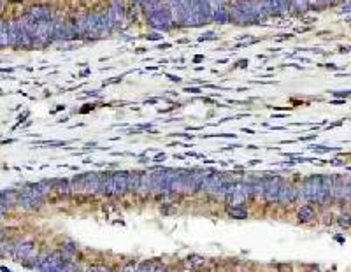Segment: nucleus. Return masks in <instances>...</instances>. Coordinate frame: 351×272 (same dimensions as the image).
Listing matches in <instances>:
<instances>
[{
	"instance_id": "f257e3e1",
	"label": "nucleus",
	"mask_w": 351,
	"mask_h": 272,
	"mask_svg": "<svg viewBox=\"0 0 351 272\" xmlns=\"http://www.w3.org/2000/svg\"><path fill=\"white\" fill-rule=\"evenodd\" d=\"M100 181H102V174H98V172H86V174L76 176V178L70 179L72 195H85V197L98 195V192H100Z\"/></svg>"
},
{
	"instance_id": "f03ea898",
	"label": "nucleus",
	"mask_w": 351,
	"mask_h": 272,
	"mask_svg": "<svg viewBox=\"0 0 351 272\" xmlns=\"http://www.w3.org/2000/svg\"><path fill=\"white\" fill-rule=\"evenodd\" d=\"M299 199L305 200L307 204H320L323 202V192H321V176H309L304 179L302 186L299 188Z\"/></svg>"
},
{
	"instance_id": "7ed1b4c3",
	"label": "nucleus",
	"mask_w": 351,
	"mask_h": 272,
	"mask_svg": "<svg viewBox=\"0 0 351 272\" xmlns=\"http://www.w3.org/2000/svg\"><path fill=\"white\" fill-rule=\"evenodd\" d=\"M174 172L176 169H158L151 172V197H169V183Z\"/></svg>"
},
{
	"instance_id": "20e7f679",
	"label": "nucleus",
	"mask_w": 351,
	"mask_h": 272,
	"mask_svg": "<svg viewBox=\"0 0 351 272\" xmlns=\"http://www.w3.org/2000/svg\"><path fill=\"white\" fill-rule=\"evenodd\" d=\"M51 40H55V19L37 22V30L34 35L35 48H46Z\"/></svg>"
},
{
	"instance_id": "39448f33",
	"label": "nucleus",
	"mask_w": 351,
	"mask_h": 272,
	"mask_svg": "<svg viewBox=\"0 0 351 272\" xmlns=\"http://www.w3.org/2000/svg\"><path fill=\"white\" fill-rule=\"evenodd\" d=\"M283 183L284 179L279 178V176H267V178H263V199H265L267 204H278Z\"/></svg>"
},
{
	"instance_id": "423d86ee",
	"label": "nucleus",
	"mask_w": 351,
	"mask_h": 272,
	"mask_svg": "<svg viewBox=\"0 0 351 272\" xmlns=\"http://www.w3.org/2000/svg\"><path fill=\"white\" fill-rule=\"evenodd\" d=\"M204 178L205 171H200V169L187 171V176H184V195H197V193H200Z\"/></svg>"
},
{
	"instance_id": "0eeeda50",
	"label": "nucleus",
	"mask_w": 351,
	"mask_h": 272,
	"mask_svg": "<svg viewBox=\"0 0 351 272\" xmlns=\"http://www.w3.org/2000/svg\"><path fill=\"white\" fill-rule=\"evenodd\" d=\"M250 199H253V197H251L250 181H244V179L235 181L234 195H232V199H230V204H232V205H244Z\"/></svg>"
},
{
	"instance_id": "6e6552de",
	"label": "nucleus",
	"mask_w": 351,
	"mask_h": 272,
	"mask_svg": "<svg viewBox=\"0 0 351 272\" xmlns=\"http://www.w3.org/2000/svg\"><path fill=\"white\" fill-rule=\"evenodd\" d=\"M34 257H37V246L34 241H22L14 244V249H12V258L14 260L27 262Z\"/></svg>"
},
{
	"instance_id": "1a4fd4ad",
	"label": "nucleus",
	"mask_w": 351,
	"mask_h": 272,
	"mask_svg": "<svg viewBox=\"0 0 351 272\" xmlns=\"http://www.w3.org/2000/svg\"><path fill=\"white\" fill-rule=\"evenodd\" d=\"M334 178V200L349 202L351 199V179L344 176H332Z\"/></svg>"
},
{
	"instance_id": "9d476101",
	"label": "nucleus",
	"mask_w": 351,
	"mask_h": 272,
	"mask_svg": "<svg viewBox=\"0 0 351 272\" xmlns=\"http://www.w3.org/2000/svg\"><path fill=\"white\" fill-rule=\"evenodd\" d=\"M55 39L56 40H74L79 39L77 30L74 23H67L64 19H56L55 22Z\"/></svg>"
},
{
	"instance_id": "9b49d317",
	"label": "nucleus",
	"mask_w": 351,
	"mask_h": 272,
	"mask_svg": "<svg viewBox=\"0 0 351 272\" xmlns=\"http://www.w3.org/2000/svg\"><path fill=\"white\" fill-rule=\"evenodd\" d=\"M125 14H127V9H125V4H123V0H113L109 11H107V16H109V22H111L113 30H114V28H118L119 25L123 23Z\"/></svg>"
},
{
	"instance_id": "f8f14e48",
	"label": "nucleus",
	"mask_w": 351,
	"mask_h": 272,
	"mask_svg": "<svg viewBox=\"0 0 351 272\" xmlns=\"http://www.w3.org/2000/svg\"><path fill=\"white\" fill-rule=\"evenodd\" d=\"M297 200H299V188H297L295 184L284 181L283 186H281V192H279L278 204L279 205H293Z\"/></svg>"
},
{
	"instance_id": "ddd939ff",
	"label": "nucleus",
	"mask_w": 351,
	"mask_h": 272,
	"mask_svg": "<svg viewBox=\"0 0 351 272\" xmlns=\"http://www.w3.org/2000/svg\"><path fill=\"white\" fill-rule=\"evenodd\" d=\"M104 35L100 28V22H98V12H92V14H86V32H85V39L95 40L100 39Z\"/></svg>"
},
{
	"instance_id": "4468645a",
	"label": "nucleus",
	"mask_w": 351,
	"mask_h": 272,
	"mask_svg": "<svg viewBox=\"0 0 351 272\" xmlns=\"http://www.w3.org/2000/svg\"><path fill=\"white\" fill-rule=\"evenodd\" d=\"M46 199L43 197H35V195H25V193H19V199H18V205L23 207L25 211H40L44 205Z\"/></svg>"
},
{
	"instance_id": "2eb2a0df",
	"label": "nucleus",
	"mask_w": 351,
	"mask_h": 272,
	"mask_svg": "<svg viewBox=\"0 0 351 272\" xmlns=\"http://www.w3.org/2000/svg\"><path fill=\"white\" fill-rule=\"evenodd\" d=\"M51 195H56V197H60V199H67V197L72 195L70 179H67V178L53 179V193Z\"/></svg>"
},
{
	"instance_id": "dca6fc26",
	"label": "nucleus",
	"mask_w": 351,
	"mask_h": 272,
	"mask_svg": "<svg viewBox=\"0 0 351 272\" xmlns=\"http://www.w3.org/2000/svg\"><path fill=\"white\" fill-rule=\"evenodd\" d=\"M32 19L35 22H48V19H53V11L49 6H34L30 7L27 12Z\"/></svg>"
},
{
	"instance_id": "f3484780",
	"label": "nucleus",
	"mask_w": 351,
	"mask_h": 272,
	"mask_svg": "<svg viewBox=\"0 0 351 272\" xmlns=\"http://www.w3.org/2000/svg\"><path fill=\"white\" fill-rule=\"evenodd\" d=\"M135 195L140 200H146L151 197V174L148 172H140V181H139V188L135 192Z\"/></svg>"
},
{
	"instance_id": "a211bd4d",
	"label": "nucleus",
	"mask_w": 351,
	"mask_h": 272,
	"mask_svg": "<svg viewBox=\"0 0 351 272\" xmlns=\"http://www.w3.org/2000/svg\"><path fill=\"white\" fill-rule=\"evenodd\" d=\"M321 192H323V202H321V205L334 202V178L332 176H321Z\"/></svg>"
},
{
	"instance_id": "6ab92c4d",
	"label": "nucleus",
	"mask_w": 351,
	"mask_h": 272,
	"mask_svg": "<svg viewBox=\"0 0 351 272\" xmlns=\"http://www.w3.org/2000/svg\"><path fill=\"white\" fill-rule=\"evenodd\" d=\"M316 218V209L313 207V204H304L302 207H299V211H297V220H299V223H311V221H315Z\"/></svg>"
},
{
	"instance_id": "aec40b11",
	"label": "nucleus",
	"mask_w": 351,
	"mask_h": 272,
	"mask_svg": "<svg viewBox=\"0 0 351 272\" xmlns=\"http://www.w3.org/2000/svg\"><path fill=\"white\" fill-rule=\"evenodd\" d=\"M19 199V192L16 190H2L0 192V205H6V207L12 209L14 205H18Z\"/></svg>"
},
{
	"instance_id": "412c9836",
	"label": "nucleus",
	"mask_w": 351,
	"mask_h": 272,
	"mask_svg": "<svg viewBox=\"0 0 351 272\" xmlns=\"http://www.w3.org/2000/svg\"><path fill=\"white\" fill-rule=\"evenodd\" d=\"M229 216L234 218V220H247V209L244 205H230L229 207Z\"/></svg>"
},
{
	"instance_id": "4be33fe9",
	"label": "nucleus",
	"mask_w": 351,
	"mask_h": 272,
	"mask_svg": "<svg viewBox=\"0 0 351 272\" xmlns=\"http://www.w3.org/2000/svg\"><path fill=\"white\" fill-rule=\"evenodd\" d=\"M35 184H37V188H39L40 195H43L44 199H48V197L53 193V179H43Z\"/></svg>"
},
{
	"instance_id": "5701e85b",
	"label": "nucleus",
	"mask_w": 351,
	"mask_h": 272,
	"mask_svg": "<svg viewBox=\"0 0 351 272\" xmlns=\"http://www.w3.org/2000/svg\"><path fill=\"white\" fill-rule=\"evenodd\" d=\"M9 46V25L0 22V49Z\"/></svg>"
},
{
	"instance_id": "b1692460",
	"label": "nucleus",
	"mask_w": 351,
	"mask_h": 272,
	"mask_svg": "<svg viewBox=\"0 0 351 272\" xmlns=\"http://www.w3.org/2000/svg\"><path fill=\"white\" fill-rule=\"evenodd\" d=\"M251 184V197L257 199V197H263V178L250 181Z\"/></svg>"
},
{
	"instance_id": "393cba45",
	"label": "nucleus",
	"mask_w": 351,
	"mask_h": 272,
	"mask_svg": "<svg viewBox=\"0 0 351 272\" xmlns=\"http://www.w3.org/2000/svg\"><path fill=\"white\" fill-rule=\"evenodd\" d=\"M139 181H140V172H137V171L130 172V176H129V193H132V195H135V192H137Z\"/></svg>"
},
{
	"instance_id": "a878e982",
	"label": "nucleus",
	"mask_w": 351,
	"mask_h": 272,
	"mask_svg": "<svg viewBox=\"0 0 351 272\" xmlns=\"http://www.w3.org/2000/svg\"><path fill=\"white\" fill-rule=\"evenodd\" d=\"M263 6H265L267 12L271 14H281V7H279V0H263Z\"/></svg>"
},
{
	"instance_id": "bb28decb",
	"label": "nucleus",
	"mask_w": 351,
	"mask_h": 272,
	"mask_svg": "<svg viewBox=\"0 0 351 272\" xmlns=\"http://www.w3.org/2000/svg\"><path fill=\"white\" fill-rule=\"evenodd\" d=\"M337 225L341 226V228H344V230H348L351 228V214L349 213H341L339 216H337Z\"/></svg>"
},
{
	"instance_id": "cd10ccee",
	"label": "nucleus",
	"mask_w": 351,
	"mask_h": 272,
	"mask_svg": "<svg viewBox=\"0 0 351 272\" xmlns=\"http://www.w3.org/2000/svg\"><path fill=\"white\" fill-rule=\"evenodd\" d=\"M61 253L65 255L67 258H72L74 255H77V244L76 242H65L64 244V248H61Z\"/></svg>"
},
{
	"instance_id": "c85d7f7f",
	"label": "nucleus",
	"mask_w": 351,
	"mask_h": 272,
	"mask_svg": "<svg viewBox=\"0 0 351 272\" xmlns=\"http://www.w3.org/2000/svg\"><path fill=\"white\" fill-rule=\"evenodd\" d=\"M309 9V0H292V11L305 12Z\"/></svg>"
},
{
	"instance_id": "c756f323",
	"label": "nucleus",
	"mask_w": 351,
	"mask_h": 272,
	"mask_svg": "<svg viewBox=\"0 0 351 272\" xmlns=\"http://www.w3.org/2000/svg\"><path fill=\"white\" fill-rule=\"evenodd\" d=\"M12 249H14V244L12 242H0V257H12Z\"/></svg>"
},
{
	"instance_id": "7c9ffc66",
	"label": "nucleus",
	"mask_w": 351,
	"mask_h": 272,
	"mask_svg": "<svg viewBox=\"0 0 351 272\" xmlns=\"http://www.w3.org/2000/svg\"><path fill=\"white\" fill-rule=\"evenodd\" d=\"M188 265L190 269H200L202 265H204V258L202 257H197V255H192V257H188Z\"/></svg>"
},
{
	"instance_id": "2f4dec72",
	"label": "nucleus",
	"mask_w": 351,
	"mask_h": 272,
	"mask_svg": "<svg viewBox=\"0 0 351 272\" xmlns=\"http://www.w3.org/2000/svg\"><path fill=\"white\" fill-rule=\"evenodd\" d=\"M279 7H281V12L292 11V0H279Z\"/></svg>"
},
{
	"instance_id": "473e14b6",
	"label": "nucleus",
	"mask_w": 351,
	"mask_h": 272,
	"mask_svg": "<svg viewBox=\"0 0 351 272\" xmlns=\"http://www.w3.org/2000/svg\"><path fill=\"white\" fill-rule=\"evenodd\" d=\"M332 95H334V97H349L351 90H346V92H334Z\"/></svg>"
},
{
	"instance_id": "72a5a7b5",
	"label": "nucleus",
	"mask_w": 351,
	"mask_h": 272,
	"mask_svg": "<svg viewBox=\"0 0 351 272\" xmlns=\"http://www.w3.org/2000/svg\"><path fill=\"white\" fill-rule=\"evenodd\" d=\"M211 37H214V32H208V34H204L200 37V40H209Z\"/></svg>"
},
{
	"instance_id": "f704fd0d",
	"label": "nucleus",
	"mask_w": 351,
	"mask_h": 272,
	"mask_svg": "<svg viewBox=\"0 0 351 272\" xmlns=\"http://www.w3.org/2000/svg\"><path fill=\"white\" fill-rule=\"evenodd\" d=\"M341 12H351V2H346L344 6H342V11Z\"/></svg>"
},
{
	"instance_id": "c9c22d12",
	"label": "nucleus",
	"mask_w": 351,
	"mask_h": 272,
	"mask_svg": "<svg viewBox=\"0 0 351 272\" xmlns=\"http://www.w3.org/2000/svg\"><path fill=\"white\" fill-rule=\"evenodd\" d=\"M88 272H113L111 269H104V267H97V269H92V270H88Z\"/></svg>"
},
{
	"instance_id": "e433bc0d",
	"label": "nucleus",
	"mask_w": 351,
	"mask_h": 272,
	"mask_svg": "<svg viewBox=\"0 0 351 272\" xmlns=\"http://www.w3.org/2000/svg\"><path fill=\"white\" fill-rule=\"evenodd\" d=\"M187 92H192V93H199L200 88H187Z\"/></svg>"
},
{
	"instance_id": "4c0bfd02",
	"label": "nucleus",
	"mask_w": 351,
	"mask_h": 272,
	"mask_svg": "<svg viewBox=\"0 0 351 272\" xmlns=\"http://www.w3.org/2000/svg\"><path fill=\"white\" fill-rule=\"evenodd\" d=\"M144 2H146V0H134V4H137V6H140V7L144 6Z\"/></svg>"
},
{
	"instance_id": "58836bf2",
	"label": "nucleus",
	"mask_w": 351,
	"mask_h": 272,
	"mask_svg": "<svg viewBox=\"0 0 351 272\" xmlns=\"http://www.w3.org/2000/svg\"><path fill=\"white\" fill-rule=\"evenodd\" d=\"M337 2H341V0H328V6H336Z\"/></svg>"
},
{
	"instance_id": "ea45409f",
	"label": "nucleus",
	"mask_w": 351,
	"mask_h": 272,
	"mask_svg": "<svg viewBox=\"0 0 351 272\" xmlns=\"http://www.w3.org/2000/svg\"><path fill=\"white\" fill-rule=\"evenodd\" d=\"M311 272H321V270H320V269H313Z\"/></svg>"
},
{
	"instance_id": "a19ab883",
	"label": "nucleus",
	"mask_w": 351,
	"mask_h": 272,
	"mask_svg": "<svg viewBox=\"0 0 351 272\" xmlns=\"http://www.w3.org/2000/svg\"><path fill=\"white\" fill-rule=\"evenodd\" d=\"M232 2H241V0H232Z\"/></svg>"
},
{
	"instance_id": "79ce46f5",
	"label": "nucleus",
	"mask_w": 351,
	"mask_h": 272,
	"mask_svg": "<svg viewBox=\"0 0 351 272\" xmlns=\"http://www.w3.org/2000/svg\"><path fill=\"white\" fill-rule=\"evenodd\" d=\"M167 272H176V270H167Z\"/></svg>"
}]
</instances>
